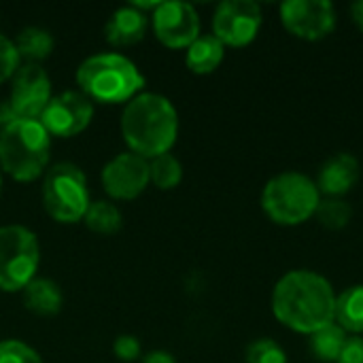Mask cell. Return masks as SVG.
I'll return each mask as SVG.
<instances>
[{"instance_id":"cell-21","label":"cell","mask_w":363,"mask_h":363,"mask_svg":"<svg viewBox=\"0 0 363 363\" xmlns=\"http://www.w3.org/2000/svg\"><path fill=\"white\" fill-rule=\"evenodd\" d=\"M83 221L96 234H115L121 228L123 217H121V211L113 202L98 200V202H89V208Z\"/></svg>"},{"instance_id":"cell-14","label":"cell","mask_w":363,"mask_h":363,"mask_svg":"<svg viewBox=\"0 0 363 363\" xmlns=\"http://www.w3.org/2000/svg\"><path fill=\"white\" fill-rule=\"evenodd\" d=\"M359 162L351 153H336L319 170L317 189L325 198H342L359 181Z\"/></svg>"},{"instance_id":"cell-15","label":"cell","mask_w":363,"mask_h":363,"mask_svg":"<svg viewBox=\"0 0 363 363\" xmlns=\"http://www.w3.org/2000/svg\"><path fill=\"white\" fill-rule=\"evenodd\" d=\"M147 28H149V17L136 6L128 4V6L117 9L111 15L104 28V36L115 47H128V45L143 40L147 34Z\"/></svg>"},{"instance_id":"cell-31","label":"cell","mask_w":363,"mask_h":363,"mask_svg":"<svg viewBox=\"0 0 363 363\" xmlns=\"http://www.w3.org/2000/svg\"><path fill=\"white\" fill-rule=\"evenodd\" d=\"M0 194H2V172H0Z\"/></svg>"},{"instance_id":"cell-10","label":"cell","mask_w":363,"mask_h":363,"mask_svg":"<svg viewBox=\"0 0 363 363\" xmlns=\"http://www.w3.org/2000/svg\"><path fill=\"white\" fill-rule=\"evenodd\" d=\"M94 119V104L81 91H62L51 96L38 121L49 132V136L70 138L83 132Z\"/></svg>"},{"instance_id":"cell-23","label":"cell","mask_w":363,"mask_h":363,"mask_svg":"<svg viewBox=\"0 0 363 363\" xmlns=\"http://www.w3.org/2000/svg\"><path fill=\"white\" fill-rule=\"evenodd\" d=\"M315 217L328 230H342L349 225L353 217V208L342 198H321Z\"/></svg>"},{"instance_id":"cell-5","label":"cell","mask_w":363,"mask_h":363,"mask_svg":"<svg viewBox=\"0 0 363 363\" xmlns=\"http://www.w3.org/2000/svg\"><path fill=\"white\" fill-rule=\"evenodd\" d=\"M321 194L317 183L302 172H281L262 191V208L279 225H300L315 217Z\"/></svg>"},{"instance_id":"cell-9","label":"cell","mask_w":363,"mask_h":363,"mask_svg":"<svg viewBox=\"0 0 363 363\" xmlns=\"http://www.w3.org/2000/svg\"><path fill=\"white\" fill-rule=\"evenodd\" d=\"M51 100V79L40 64L26 62L11 79L9 104L19 119H38Z\"/></svg>"},{"instance_id":"cell-17","label":"cell","mask_w":363,"mask_h":363,"mask_svg":"<svg viewBox=\"0 0 363 363\" xmlns=\"http://www.w3.org/2000/svg\"><path fill=\"white\" fill-rule=\"evenodd\" d=\"M225 45L215 34H200L185 53L187 68L196 74H208L217 70V66L223 62Z\"/></svg>"},{"instance_id":"cell-6","label":"cell","mask_w":363,"mask_h":363,"mask_svg":"<svg viewBox=\"0 0 363 363\" xmlns=\"http://www.w3.org/2000/svg\"><path fill=\"white\" fill-rule=\"evenodd\" d=\"M43 206L60 223H77L89 208L85 172L72 162H57L45 172Z\"/></svg>"},{"instance_id":"cell-30","label":"cell","mask_w":363,"mask_h":363,"mask_svg":"<svg viewBox=\"0 0 363 363\" xmlns=\"http://www.w3.org/2000/svg\"><path fill=\"white\" fill-rule=\"evenodd\" d=\"M351 15H353V21L357 23V28L363 32V0L351 6Z\"/></svg>"},{"instance_id":"cell-3","label":"cell","mask_w":363,"mask_h":363,"mask_svg":"<svg viewBox=\"0 0 363 363\" xmlns=\"http://www.w3.org/2000/svg\"><path fill=\"white\" fill-rule=\"evenodd\" d=\"M77 83L89 100L117 104L136 98L145 87V74L121 53H96L79 64Z\"/></svg>"},{"instance_id":"cell-20","label":"cell","mask_w":363,"mask_h":363,"mask_svg":"<svg viewBox=\"0 0 363 363\" xmlns=\"http://www.w3.org/2000/svg\"><path fill=\"white\" fill-rule=\"evenodd\" d=\"M349 334L334 321L321 330H317L315 334H311V353L319 359V362L325 363H336L340 353H342V347L347 342Z\"/></svg>"},{"instance_id":"cell-24","label":"cell","mask_w":363,"mask_h":363,"mask_svg":"<svg viewBox=\"0 0 363 363\" xmlns=\"http://www.w3.org/2000/svg\"><path fill=\"white\" fill-rule=\"evenodd\" d=\"M247 363H287V357L272 338H259L247 347Z\"/></svg>"},{"instance_id":"cell-25","label":"cell","mask_w":363,"mask_h":363,"mask_svg":"<svg viewBox=\"0 0 363 363\" xmlns=\"http://www.w3.org/2000/svg\"><path fill=\"white\" fill-rule=\"evenodd\" d=\"M0 363H43V359L30 345L9 338L0 342Z\"/></svg>"},{"instance_id":"cell-1","label":"cell","mask_w":363,"mask_h":363,"mask_svg":"<svg viewBox=\"0 0 363 363\" xmlns=\"http://www.w3.org/2000/svg\"><path fill=\"white\" fill-rule=\"evenodd\" d=\"M272 313L285 328L311 336L334 323L336 291L319 272L291 270L274 285Z\"/></svg>"},{"instance_id":"cell-27","label":"cell","mask_w":363,"mask_h":363,"mask_svg":"<svg viewBox=\"0 0 363 363\" xmlns=\"http://www.w3.org/2000/svg\"><path fill=\"white\" fill-rule=\"evenodd\" d=\"M113 353L119 362H136L140 357V340L132 334H121L113 342Z\"/></svg>"},{"instance_id":"cell-2","label":"cell","mask_w":363,"mask_h":363,"mask_svg":"<svg viewBox=\"0 0 363 363\" xmlns=\"http://www.w3.org/2000/svg\"><path fill=\"white\" fill-rule=\"evenodd\" d=\"M121 134L132 153L153 160L170 153L179 136V113L162 94H138L121 115Z\"/></svg>"},{"instance_id":"cell-12","label":"cell","mask_w":363,"mask_h":363,"mask_svg":"<svg viewBox=\"0 0 363 363\" xmlns=\"http://www.w3.org/2000/svg\"><path fill=\"white\" fill-rule=\"evenodd\" d=\"M153 32L166 47L187 49L200 36V15L189 2H160L153 11Z\"/></svg>"},{"instance_id":"cell-19","label":"cell","mask_w":363,"mask_h":363,"mask_svg":"<svg viewBox=\"0 0 363 363\" xmlns=\"http://www.w3.org/2000/svg\"><path fill=\"white\" fill-rule=\"evenodd\" d=\"M15 47H17L19 60L23 57L32 64H38L40 60L51 55L55 40H53V34L49 30L38 28V26H28L17 34Z\"/></svg>"},{"instance_id":"cell-7","label":"cell","mask_w":363,"mask_h":363,"mask_svg":"<svg viewBox=\"0 0 363 363\" xmlns=\"http://www.w3.org/2000/svg\"><path fill=\"white\" fill-rule=\"evenodd\" d=\"M40 262L38 238L23 225L0 228V289L23 291V287L36 279Z\"/></svg>"},{"instance_id":"cell-4","label":"cell","mask_w":363,"mask_h":363,"mask_svg":"<svg viewBox=\"0 0 363 363\" xmlns=\"http://www.w3.org/2000/svg\"><path fill=\"white\" fill-rule=\"evenodd\" d=\"M51 136L38 119H15L0 130V168L28 183L47 172Z\"/></svg>"},{"instance_id":"cell-22","label":"cell","mask_w":363,"mask_h":363,"mask_svg":"<svg viewBox=\"0 0 363 363\" xmlns=\"http://www.w3.org/2000/svg\"><path fill=\"white\" fill-rule=\"evenodd\" d=\"M149 177L160 189H174L183 179V166L172 153H162L149 162Z\"/></svg>"},{"instance_id":"cell-18","label":"cell","mask_w":363,"mask_h":363,"mask_svg":"<svg viewBox=\"0 0 363 363\" xmlns=\"http://www.w3.org/2000/svg\"><path fill=\"white\" fill-rule=\"evenodd\" d=\"M334 321L349 334H363V285H353L336 296Z\"/></svg>"},{"instance_id":"cell-11","label":"cell","mask_w":363,"mask_h":363,"mask_svg":"<svg viewBox=\"0 0 363 363\" xmlns=\"http://www.w3.org/2000/svg\"><path fill=\"white\" fill-rule=\"evenodd\" d=\"M281 21L298 38L321 40L336 28V9L330 0H287L281 4Z\"/></svg>"},{"instance_id":"cell-13","label":"cell","mask_w":363,"mask_h":363,"mask_svg":"<svg viewBox=\"0 0 363 363\" xmlns=\"http://www.w3.org/2000/svg\"><path fill=\"white\" fill-rule=\"evenodd\" d=\"M149 183H151L149 162L132 151L117 153L102 168V185L106 194L117 200L138 198L147 189Z\"/></svg>"},{"instance_id":"cell-28","label":"cell","mask_w":363,"mask_h":363,"mask_svg":"<svg viewBox=\"0 0 363 363\" xmlns=\"http://www.w3.org/2000/svg\"><path fill=\"white\" fill-rule=\"evenodd\" d=\"M336 363H363V338L362 336H349L342 353Z\"/></svg>"},{"instance_id":"cell-26","label":"cell","mask_w":363,"mask_h":363,"mask_svg":"<svg viewBox=\"0 0 363 363\" xmlns=\"http://www.w3.org/2000/svg\"><path fill=\"white\" fill-rule=\"evenodd\" d=\"M19 68V53L15 47V40L4 36L0 32V83L6 79H13V74Z\"/></svg>"},{"instance_id":"cell-29","label":"cell","mask_w":363,"mask_h":363,"mask_svg":"<svg viewBox=\"0 0 363 363\" xmlns=\"http://www.w3.org/2000/svg\"><path fill=\"white\" fill-rule=\"evenodd\" d=\"M143 363H177L168 351H151L143 357Z\"/></svg>"},{"instance_id":"cell-16","label":"cell","mask_w":363,"mask_h":363,"mask_svg":"<svg viewBox=\"0 0 363 363\" xmlns=\"http://www.w3.org/2000/svg\"><path fill=\"white\" fill-rule=\"evenodd\" d=\"M64 296L55 281L34 279L23 287V306L40 317H51L62 311Z\"/></svg>"},{"instance_id":"cell-8","label":"cell","mask_w":363,"mask_h":363,"mask_svg":"<svg viewBox=\"0 0 363 363\" xmlns=\"http://www.w3.org/2000/svg\"><path fill=\"white\" fill-rule=\"evenodd\" d=\"M262 9L253 0H225L215 9L213 34L230 47H245L255 40L262 28Z\"/></svg>"}]
</instances>
